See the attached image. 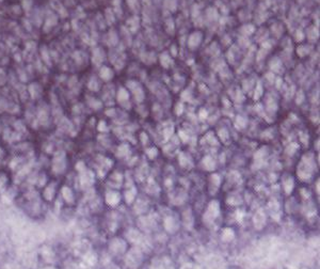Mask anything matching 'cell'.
I'll return each mask as SVG.
<instances>
[{"label": "cell", "instance_id": "obj_7", "mask_svg": "<svg viewBox=\"0 0 320 269\" xmlns=\"http://www.w3.org/2000/svg\"><path fill=\"white\" fill-rule=\"evenodd\" d=\"M2 157H3V151L1 149H0V160L2 159Z\"/></svg>", "mask_w": 320, "mask_h": 269}, {"label": "cell", "instance_id": "obj_2", "mask_svg": "<svg viewBox=\"0 0 320 269\" xmlns=\"http://www.w3.org/2000/svg\"><path fill=\"white\" fill-rule=\"evenodd\" d=\"M65 170V160H64V154L58 152L55 157H53L52 161H51V171L55 175H60L62 172Z\"/></svg>", "mask_w": 320, "mask_h": 269}, {"label": "cell", "instance_id": "obj_5", "mask_svg": "<svg viewBox=\"0 0 320 269\" xmlns=\"http://www.w3.org/2000/svg\"><path fill=\"white\" fill-rule=\"evenodd\" d=\"M42 56L43 58H44V61L47 63V64H50V61H49V55H48V51L46 50V48H42Z\"/></svg>", "mask_w": 320, "mask_h": 269}, {"label": "cell", "instance_id": "obj_6", "mask_svg": "<svg viewBox=\"0 0 320 269\" xmlns=\"http://www.w3.org/2000/svg\"><path fill=\"white\" fill-rule=\"evenodd\" d=\"M6 82V76H4V74H1L0 75V84H3Z\"/></svg>", "mask_w": 320, "mask_h": 269}, {"label": "cell", "instance_id": "obj_3", "mask_svg": "<svg viewBox=\"0 0 320 269\" xmlns=\"http://www.w3.org/2000/svg\"><path fill=\"white\" fill-rule=\"evenodd\" d=\"M37 88H39L37 84H32V86H30V88H29V91H30V94H31V96H32V98L39 97L40 92L36 90Z\"/></svg>", "mask_w": 320, "mask_h": 269}, {"label": "cell", "instance_id": "obj_1", "mask_svg": "<svg viewBox=\"0 0 320 269\" xmlns=\"http://www.w3.org/2000/svg\"><path fill=\"white\" fill-rule=\"evenodd\" d=\"M58 184L55 181L48 182L46 185L43 187L42 190V200L46 203H53V201L57 199V192L59 191Z\"/></svg>", "mask_w": 320, "mask_h": 269}, {"label": "cell", "instance_id": "obj_4", "mask_svg": "<svg viewBox=\"0 0 320 269\" xmlns=\"http://www.w3.org/2000/svg\"><path fill=\"white\" fill-rule=\"evenodd\" d=\"M22 6L26 11H29L32 6V0H22Z\"/></svg>", "mask_w": 320, "mask_h": 269}]
</instances>
